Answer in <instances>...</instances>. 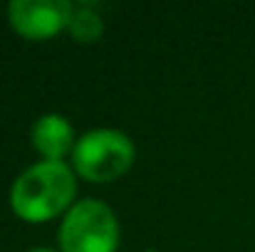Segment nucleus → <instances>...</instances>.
I'll use <instances>...</instances> for the list:
<instances>
[{"label":"nucleus","instance_id":"obj_1","mask_svg":"<svg viewBox=\"0 0 255 252\" xmlns=\"http://www.w3.org/2000/svg\"><path fill=\"white\" fill-rule=\"evenodd\" d=\"M77 178L65 161H40L25 168L10 190V205L27 223L57 218L75 198Z\"/></svg>","mask_w":255,"mask_h":252},{"label":"nucleus","instance_id":"obj_2","mask_svg":"<svg viewBox=\"0 0 255 252\" xmlns=\"http://www.w3.org/2000/svg\"><path fill=\"white\" fill-rule=\"evenodd\" d=\"M75 170L92 183L122 178L134 164V144L117 129H94L77 139L72 151Z\"/></svg>","mask_w":255,"mask_h":252},{"label":"nucleus","instance_id":"obj_3","mask_svg":"<svg viewBox=\"0 0 255 252\" xmlns=\"http://www.w3.org/2000/svg\"><path fill=\"white\" fill-rule=\"evenodd\" d=\"M62 252H117L119 223L114 210L102 200L75 203L60 225Z\"/></svg>","mask_w":255,"mask_h":252},{"label":"nucleus","instance_id":"obj_4","mask_svg":"<svg viewBox=\"0 0 255 252\" xmlns=\"http://www.w3.org/2000/svg\"><path fill=\"white\" fill-rule=\"evenodd\" d=\"M72 0H12L7 5L10 25L27 40H47L67 27Z\"/></svg>","mask_w":255,"mask_h":252},{"label":"nucleus","instance_id":"obj_5","mask_svg":"<svg viewBox=\"0 0 255 252\" xmlns=\"http://www.w3.org/2000/svg\"><path fill=\"white\" fill-rule=\"evenodd\" d=\"M32 146L45 161H62L65 154L75 151V129L62 114H45L32 126Z\"/></svg>","mask_w":255,"mask_h":252},{"label":"nucleus","instance_id":"obj_6","mask_svg":"<svg viewBox=\"0 0 255 252\" xmlns=\"http://www.w3.org/2000/svg\"><path fill=\"white\" fill-rule=\"evenodd\" d=\"M67 30L77 42H97L104 32V20L99 17L92 2H72Z\"/></svg>","mask_w":255,"mask_h":252},{"label":"nucleus","instance_id":"obj_7","mask_svg":"<svg viewBox=\"0 0 255 252\" xmlns=\"http://www.w3.org/2000/svg\"><path fill=\"white\" fill-rule=\"evenodd\" d=\"M30 252H55V250H45V248H37V250H30Z\"/></svg>","mask_w":255,"mask_h":252},{"label":"nucleus","instance_id":"obj_8","mask_svg":"<svg viewBox=\"0 0 255 252\" xmlns=\"http://www.w3.org/2000/svg\"><path fill=\"white\" fill-rule=\"evenodd\" d=\"M144 252H159V250H144Z\"/></svg>","mask_w":255,"mask_h":252}]
</instances>
